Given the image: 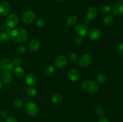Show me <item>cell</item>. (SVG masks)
Instances as JSON below:
<instances>
[{"label": "cell", "mask_w": 123, "mask_h": 122, "mask_svg": "<svg viewBox=\"0 0 123 122\" xmlns=\"http://www.w3.org/2000/svg\"><path fill=\"white\" fill-rule=\"evenodd\" d=\"M10 38L14 42L18 43H22L26 41L28 39L27 32L21 28H16L12 30L10 32Z\"/></svg>", "instance_id": "cell-1"}, {"label": "cell", "mask_w": 123, "mask_h": 122, "mask_svg": "<svg viewBox=\"0 0 123 122\" xmlns=\"http://www.w3.org/2000/svg\"><path fill=\"white\" fill-rule=\"evenodd\" d=\"M82 88L84 92L93 94L97 93L98 91V85L97 83L92 80H85L82 83Z\"/></svg>", "instance_id": "cell-2"}, {"label": "cell", "mask_w": 123, "mask_h": 122, "mask_svg": "<svg viewBox=\"0 0 123 122\" xmlns=\"http://www.w3.org/2000/svg\"><path fill=\"white\" fill-rule=\"evenodd\" d=\"M25 111L29 116L35 117L38 115L39 109L38 105L36 103L28 102L25 105Z\"/></svg>", "instance_id": "cell-3"}, {"label": "cell", "mask_w": 123, "mask_h": 122, "mask_svg": "<svg viewBox=\"0 0 123 122\" xmlns=\"http://www.w3.org/2000/svg\"><path fill=\"white\" fill-rule=\"evenodd\" d=\"M92 61V56L88 53L83 54L79 59L78 63L82 68H87L91 64Z\"/></svg>", "instance_id": "cell-4"}, {"label": "cell", "mask_w": 123, "mask_h": 122, "mask_svg": "<svg viewBox=\"0 0 123 122\" xmlns=\"http://www.w3.org/2000/svg\"><path fill=\"white\" fill-rule=\"evenodd\" d=\"M19 22V19L17 15L14 14H11L7 17L6 19V25L9 28H14L18 25Z\"/></svg>", "instance_id": "cell-5"}, {"label": "cell", "mask_w": 123, "mask_h": 122, "mask_svg": "<svg viewBox=\"0 0 123 122\" xmlns=\"http://www.w3.org/2000/svg\"><path fill=\"white\" fill-rule=\"evenodd\" d=\"M112 13L117 17H121L123 16V1L118 0L113 6Z\"/></svg>", "instance_id": "cell-6"}, {"label": "cell", "mask_w": 123, "mask_h": 122, "mask_svg": "<svg viewBox=\"0 0 123 122\" xmlns=\"http://www.w3.org/2000/svg\"><path fill=\"white\" fill-rule=\"evenodd\" d=\"M0 67H1V69L4 70V71L9 72H12V71H13L14 68L13 62L7 59H4L1 61Z\"/></svg>", "instance_id": "cell-7"}, {"label": "cell", "mask_w": 123, "mask_h": 122, "mask_svg": "<svg viewBox=\"0 0 123 122\" xmlns=\"http://www.w3.org/2000/svg\"><path fill=\"white\" fill-rule=\"evenodd\" d=\"M36 17V14L32 11H27L23 14L22 19L26 24H31L35 20Z\"/></svg>", "instance_id": "cell-8"}, {"label": "cell", "mask_w": 123, "mask_h": 122, "mask_svg": "<svg viewBox=\"0 0 123 122\" xmlns=\"http://www.w3.org/2000/svg\"><path fill=\"white\" fill-rule=\"evenodd\" d=\"M75 31L80 37H85L89 33V29L86 25L84 23H79L76 25Z\"/></svg>", "instance_id": "cell-9"}, {"label": "cell", "mask_w": 123, "mask_h": 122, "mask_svg": "<svg viewBox=\"0 0 123 122\" xmlns=\"http://www.w3.org/2000/svg\"><path fill=\"white\" fill-rule=\"evenodd\" d=\"M67 58L64 55H59L55 60V65L59 69L64 68L67 65Z\"/></svg>", "instance_id": "cell-10"}, {"label": "cell", "mask_w": 123, "mask_h": 122, "mask_svg": "<svg viewBox=\"0 0 123 122\" xmlns=\"http://www.w3.org/2000/svg\"><path fill=\"white\" fill-rule=\"evenodd\" d=\"M10 6L8 2L5 0L0 1V16H6L10 13Z\"/></svg>", "instance_id": "cell-11"}, {"label": "cell", "mask_w": 123, "mask_h": 122, "mask_svg": "<svg viewBox=\"0 0 123 122\" xmlns=\"http://www.w3.org/2000/svg\"><path fill=\"white\" fill-rule=\"evenodd\" d=\"M25 80L27 86L33 87L37 83V77L34 73L30 72L26 74Z\"/></svg>", "instance_id": "cell-12"}, {"label": "cell", "mask_w": 123, "mask_h": 122, "mask_svg": "<svg viewBox=\"0 0 123 122\" xmlns=\"http://www.w3.org/2000/svg\"><path fill=\"white\" fill-rule=\"evenodd\" d=\"M68 79L72 81H76L80 78V72L79 71L76 69H71L68 71V74H67Z\"/></svg>", "instance_id": "cell-13"}, {"label": "cell", "mask_w": 123, "mask_h": 122, "mask_svg": "<svg viewBox=\"0 0 123 122\" xmlns=\"http://www.w3.org/2000/svg\"><path fill=\"white\" fill-rule=\"evenodd\" d=\"M88 36L90 39L92 41H97L100 38L102 32L100 30L97 28H93L89 32Z\"/></svg>", "instance_id": "cell-14"}, {"label": "cell", "mask_w": 123, "mask_h": 122, "mask_svg": "<svg viewBox=\"0 0 123 122\" xmlns=\"http://www.w3.org/2000/svg\"><path fill=\"white\" fill-rule=\"evenodd\" d=\"M98 15V10L96 7H91L88 8L86 12V18L92 21Z\"/></svg>", "instance_id": "cell-15"}, {"label": "cell", "mask_w": 123, "mask_h": 122, "mask_svg": "<svg viewBox=\"0 0 123 122\" xmlns=\"http://www.w3.org/2000/svg\"><path fill=\"white\" fill-rule=\"evenodd\" d=\"M40 47V42L38 39H33L28 44V49L31 52H36Z\"/></svg>", "instance_id": "cell-16"}, {"label": "cell", "mask_w": 123, "mask_h": 122, "mask_svg": "<svg viewBox=\"0 0 123 122\" xmlns=\"http://www.w3.org/2000/svg\"><path fill=\"white\" fill-rule=\"evenodd\" d=\"M12 75L11 72L4 71L1 76V80L4 84H8L12 81Z\"/></svg>", "instance_id": "cell-17"}, {"label": "cell", "mask_w": 123, "mask_h": 122, "mask_svg": "<svg viewBox=\"0 0 123 122\" xmlns=\"http://www.w3.org/2000/svg\"><path fill=\"white\" fill-rule=\"evenodd\" d=\"M63 99V96L60 93H55L53 94L51 98V102L55 105L60 104Z\"/></svg>", "instance_id": "cell-18"}, {"label": "cell", "mask_w": 123, "mask_h": 122, "mask_svg": "<svg viewBox=\"0 0 123 122\" xmlns=\"http://www.w3.org/2000/svg\"><path fill=\"white\" fill-rule=\"evenodd\" d=\"M114 16L111 14H108L106 16H105L104 17L103 20V24L105 26L108 27V26H110L114 23Z\"/></svg>", "instance_id": "cell-19"}, {"label": "cell", "mask_w": 123, "mask_h": 122, "mask_svg": "<svg viewBox=\"0 0 123 122\" xmlns=\"http://www.w3.org/2000/svg\"><path fill=\"white\" fill-rule=\"evenodd\" d=\"M77 20V17L74 14H71L66 19V23L68 26H72L76 24Z\"/></svg>", "instance_id": "cell-20"}, {"label": "cell", "mask_w": 123, "mask_h": 122, "mask_svg": "<svg viewBox=\"0 0 123 122\" xmlns=\"http://www.w3.org/2000/svg\"><path fill=\"white\" fill-rule=\"evenodd\" d=\"M13 72H14V75L18 77H22L25 74L24 69L20 66H17L16 67L14 68Z\"/></svg>", "instance_id": "cell-21"}, {"label": "cell", "mask_w": 123, "mask_h": 122, "mask_svg": "<svg viewBox=\"0 0 123 122\" xmlns=\"http://www.w3.org/2000/svg\"><path fill=\"white\" fill-rule=\"evenodd\" d=\"M44 72H45L46 75H47L48 76H52L55 72V68L52 65H49L44 69Z\"/></svg>", "instance_id": "cell-22"}, {"label": "cell", "mask_w": 123, "mask_h": 122, "mask_svg": "<svg viewBox=\"0 0 123 122\" xmlns=\"http://www.w3.org/2000/svg\"><path fill=\"white\" fill-rule=\"evenodd\" d=\"M26 93L28 96L34 98V97L36 96L37 94V90L35 88H34L33 87H30L26 89Z\"/></svg>", "instance_id": "cell-23"}, {"label": "cell", "mask_w": 123, "mask_h": 122, "mask_svg": "<svg viewBox=\"0 0 123 122\" xmlns=\"http://www.w3.org/2000/svg\"><path fill=\"white\" fill-rule=\"evenodd\" d=\"M108 80L106 75L103 73H100L97 77V82L99 84H104Z\"/></svg>", "instance_id": "cell-24"}, {"label": "cell", "mask_w": 123, "mask_h": 122, "mask_svg": "<svg viewBox=\"0 0 123 122\" xmlns=\"http://www.w3.org/2000/svg\"><path fill=\"white\" fill-rule=\"evenodd\" d=\"M13 105L17 109H21L24 107V102L20 99H16L13 102Z\"/></svg>", "instance_id": "cell-25"}, {"label": "cell", "mask_w": 123, "mask_h": 122, "mask_svg": "<svg viewBox=\"0 0 123 122\" xmlns=\"http://www.w3.org/2000/svg\"><path fill=\"white\" fill-rule=\"evenodd\" d=\"M10 37V34L6 31L3 30V31H0V40L1 41H4L8 40L9 39Z\"/></svg>", "instance_id": "cell-26"}, {"label": "cell", "mask_w": 123, "mask_h": 122, "mask_svg": "<svg viewBox=\"0 0 123 122\" xmlns=\"http://www.w3.org/2000/svg\"><path fill=\"white\" fill-rule=\"evenodd\" d=\"M95 112H96V115L99 117H103V116L105 115V111L104 108L101 106H98L95 108Z\"/></svg>", "instance_id": "cell-27"}, {"label": "cell", "mask_w": 123, "mask_h": 122, "mask_svg": "<svg viewBox=\"0 0 123 122\" xmlns=\"http://www.w3.org/2000/svg\"><path fill=\"white\" fill-rule=\"evenodd\" d=\"M36 25L37 27L40 28H43L45 26L46 22L44 21V19H42V18H38L36 20Z\"/></svg>", "instance_id": "cell-28"}, {"label": "cell", "mask_w": 123, "mask_h": 122, "mask_svg": "<svg viewBox=\"0 0 123 122\" xmlns=\"http://www.w3.org/2000/svg\"><path fill=\"white\" fill-rule=\"evenodd\" d=\"M111 11V8L108 5H104L101 7V12L104 14H108Z\"/></svg>", "instance_id": "cell-29"}, {"label": "cell", "mask_w": 123, "mask_h": 122, "mask_svg": "<svg viewBox=\"0 0 123 122\" xmlns=\"http://www.w3.org/2000/svg\"><path fill=\"white\" fill-rule=\"evenodd\" d=\"M68 59L72 62H76L78 61V55L74 53H72L68 55Z\"/></svg>", "instance_id": "cell-30"}, {"label": "cell", "mask_w": 123, "mask_h": 122, "mask_svg": "<svg viewBox=\"0 0 123 122\" xmlns=\"http://www.w3.org/2000/svg\"><path fill=\"white\" fill-rule=\"evenodd\" d=\"M16 50L17 53H18L24 54L25 53V51H26V48L24 46H23V45H18V46L17 47Z\"/></svg>", "instance_id": "cell-31"}, {"label": "cell", "mask_w": 123, "mask_h": 122, "mask_svg": "<svg viewBox=\"0 0 123 122\" xmlns=\"http://www.w3.org/2000/svg\"><path fill=\"white\" fill-rule=\"evenodd\" d=\"M12 62H13L14 65L18 66V65H20L21 64L22 62V59L20 58V57H16L15 58L13 59V61H12Z\"/></svg>", "instance_id": "cell-32"}, {"label": "cell", "mask_w": 123, "mask_h": 122, "mask_svg": "<svg viewBox=\"0 0 123 122\" xmlns=\"http://www.w3.org/2000/svg\"><path fill=\"white\" fill-rule=\"evenodd\" d=\"M116 50L117 51L118 53H119L120 55H123V43L119 44L117 46Z\"/></svg>", "instance_id": "cell-33"}, {"label": "cell", "mask_w": 123, "mask_h": 122, "mask_svg": "<svg viewBox=\"0 0 123 122\" xmlns=\"http://www.w3.org/2000/svg\"><path fill=\"white\" fill-rule=\"evenodd\" d=\"M0 118L2 119H6L7 118V114L4 110H0Z\"/></svg>", "instance_id": "cell-34"}, {"label": "cell", "mask_w": 123, "mask_h": 122, "mask_svg": "<svg viewBox=\"0 0 123 122\" xmlns=\"http://www.w3.org/2000/svg\"><path fill=\"white\" fill-rule=\"evenodd\" d=\"M74 42L76 44H80L82 42V38L80 36H78V37H76L74 39Z\"/></svg>", "instance_id": "cell-35"}, {"label": "cell", "mask_w": 123, "mask_h": 122, "mask_svg": "<svg viewBox=\"0 0 123 122\" xmlns=\"http://www.w3.org/2000/svg\"><path fill=\"white\" fill-rule=\"evenodd\" d=\"M6 122H18L16 118L13 117H9L6 118Z\"/></svg>", "instance_id": "cell-36"}, {"label": "cell", "mask_w": 123, "mask_h": 122, "mask_svg": "<svg viewBox=\"0 0 123 122\" xmlns=\"http://www.w3.org/2000/svg\"><path fill=\"white\" fill-rule=\"evenodd\" d=\"M98 122H109V121L107 118H105V117H101L98 120Z\"/></svg>", "instance_id": "cell-37"}, {"label": "cell", "mask_w": 123, "mask_h": 122, "mask_svg": "<svg viewBox=\"0 0 123 122\" xmlns=\"http://www.w3.org/2000/svg\"><path fill=\"white\" fill-rule=\"evenodd\" d=\"M91 20H90V19H88V18H86V17L84 20V24H85V25H86V24H90V23H91Z\"/></svg>", "instance_id": "cell-38"}, {"label": "cell", "mask_w": 123, "mask_h": 122, "mask_svg": "<svg viewBox=\"0 0 123 122\" xmlns=\"http://www.w3.org/2000/svg\"><path fill=\"white\" fill-rule=\"evenodd\" d=\"M57 1L60 2H64L66 0H57Z\"/></svg>", "instance_id": "cell-39"}, {"label": "cell", "mask_w": 123, "mask_h": 122, "mask_svg": "<svg viewBox=\"0 0 123 122\" xmlns=\"http://www.w3.org/2000/svg\"><path fill=\"white\" fill-rule=\"evenodd\" d=\"M1 88H2V84H1V83L0 82V90L1 89Z\"/></svg>", "instance_id": "cell-40"}, {"label": "cell", "mask_w": 123, "mask_h": 122, "mask_svg": "<svg viewBox=\"0 0 123 122\" xmlns=\"http://www.w3.org/2000/svg\"><path fill=\"white\" fill-rule=\"evenodd\" d=\"M1 70H2V69H1V67H0V75H1Z\"/></svg>", "instance_id": "cell-41"}, {"label": "cell", "mask_w": 123, "mask_h": 122, "mask_svg": "<svg viewBox=\"0 0 123 122\" xmlns=\"http://www.w3.org/2000/svg\"><path fill=\"white\" fill-rule=\"evenodd\" d=\"M0 122H2V121H1V120H0Z\"/></svg>", "instance_id": "cell-42"}]
</instances>
